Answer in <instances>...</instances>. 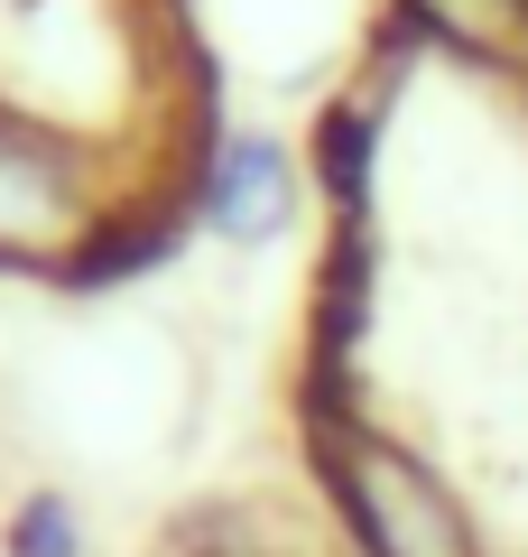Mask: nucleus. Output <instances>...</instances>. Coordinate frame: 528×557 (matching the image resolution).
Wrapping results in <instances>:
<instances>
[{"label": "nucleus", "mask_w": 528, "mask_h": 557, "mask_svg": "<svg viewBox=\"0 0 528 557\" xmlns=\"http://www.w3.org/2000/svg\"><path fill=\"white\" fill-rule=\"evenodd\" d=\"M315 483L343 557H491L473 502L372 418H315Z\"/></svg>", "instance_id": "obj_1"}, {"label": "nucleus", "mask_w": 528, "mask_h": 557, "mask_svg": "<svg viewBox=\"0 0 528 557\" xmlns=\"http://www.w3.org/2000/svg\"><path fill=\"white\" fill-rule=\"evenodd\" d=\"M130 205L102 196L93 159L28 112H0V270L75 278Z\"/></svg>", "instance_id": "obj_2"}, {"label": "nucleus", "mask_w": 528, "mask_h": 557, "mask_svg": "<svg viewBox=\"0 0 528 557\" xmlns=\"http://www.w3.org/2000/svg\"><path fill=\"white\" fill-rule=\"evenodd\" d=\"M186 214L204 223V233H223L232 251H260V242H278L297 223V159L288 139L269 131H204L196 149V177H186Z\"/></svg>", "instance_id": "obj_3"}, {"label": "nucleus", "mask_w": 528, "mask_h": 557, "mask_svg": "<svg viewBox=\"0 0 528 557\" xmlns=\"http://www.w3.org/2000/svg\"><path fill=\"white\" fill-rule=\"evenodd\" d=\"M0 557H93V520H84L75 493L38 483L0 511Z\"/></svg>", "instance_id": "obj_4"}]
</instances>
